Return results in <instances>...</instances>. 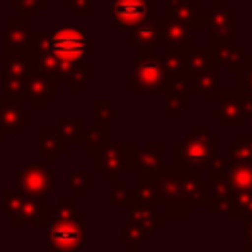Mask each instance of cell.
Returning <instances> with one entry per match:
<instances>
[{
    "label": "cell",
    "mask_w": 252,
    "mask_h": 252,
    "mask_svg": "<svg viewBox=\"0 0 252 252\" xmlns=\"http://www.w3.org/2000/svg\"><path fill=\"white\" fill-rule=\"evenodd\" d=\"M122 158H124V171L138 173V146H122Z\"/></svg>",
    "instance_id": "836d02e7"
},
{
    "label": "cell",
    "mask_w": 252,
    "mask_h": 252,
    "mask_svg": "<svg viewBox=\"0 0 252 252\" xmlns=\"http://www.w3.org/2000/svg\"><path fill=\"white\" fill-rule=\"evenodd\" d=\"M55 130L59 132V136L65 140V144H83L85 140V120L81 116H61L55 122Z\"/></svg>",
    "instance_id": "603a6c76"
},
{
    "label": "cell",
    "mask_w": 252,
    "mask_h": 252,
    "mask_svg": "<svg viewBox=\"0 0 252 252\" xmlns=\"http://www.w3.org/2000/svg\"><path fill=\"white\" fill-rule=\"evenodd\" d=\"M163 112L169 118L181 116L191 106V83L189 79H173L163 89Z\"/></svg>",
    "instance_id": "5bb4252c"
},
{
    "label": "cell",
    "mask_w": 252,
    "mask_h": 252,
    "mask_svg": "<svg viewBox=\"0 0 252 252\" xmlns=\"http://www.w3.org/2000/svg\"><path fill=\"white\" fill-rule=\"evenodd\" d=\"M152 183L158 211L165 215H191L193 207H209L207 181L199 173L163 163L159 169L146 171Z\"/></svg>",
    "instance_id": "7a4b0ae2"
},
{
    "label": "cell",
    "mask_w": 252,
    "mask_h": 252,
    "mask_svg": "<svg viewBox=\"0 0 252 252\" xmlns=\"http://www.w3.org/2000/svg\"><path fill=\"white\" fill-rule=\"evenodd\" d=\"M219 59H217V51L215 47H205V45H197V47H189L185 51V71L191 79V75L195 73H205V71H213L217 69Z\"/></svg>",
    "instance_id": "d6986e66"
},
{
    "label": "cell",
    "mask_w": 252,
    "mask_h": 252,
    "mask_svg": "<svg viewBox=\"0 0 252 252\" xmlns=\"http://www.w3.org/2000/svg\"><path fill=\"white\" fill-rule=\"evenodd\" d=\"M12 2V8L16 12H20L22 18H35L39 12L47 10V0H10Z\"/></svg>",
    "instance_id": "4dcf8cb0"
},
{
    "label": "cell",
    "mask_w": 252,
    "mask_h": 252,
    "mask_svg": "<svg viewBox=\"0 0 252 252\" xmlns=\"http://www.w3.org/2000/svg\"><path fill=\"white\" fill-rule=\"evenodd\" d=\"M217 142L219 136L213 132H207L199 126H195L183 142H179L173 148V165L195 171V173H207L211 167V161L217 152Z\"/></svg>",
    "instance_id": "277c9868"
},
{
    "label": "cell",
    "mask_w": 252,
    "mask_h": 252,
    "mask_svg": "<svg viewBox=\"0 0 252 252\" xmlns=\"http://www.w3.org/2000/svg\"><path fill=\"white\" fill-rule=\"evenodd\" d=\"M37 138H39V152L43 156H47L49 163H55L59 159V156L67 150L65 140L59 136V132L55 128H41Z\"/></svg>",
    "instance_id": "44dd1931"
},
{
    "label": "cell",
    "mask_w": 252,
    "mask_h": 252,
    "mask_svg": "<svg viewBox=\"0 0 252 252\" xmlns=\"http://www.w3.org/2000/svg\"><path fill=\"white\" fill-rule=\"evenodd\" d=\"M215 51H217L219 63L226 65V69H228L230 73H238V71H240L242 61H244V57H246L244 47L236 45V41H230V43H220V45H217Z\"/></svg>",
    "instance_id": "cb8c5ba5"
},
{
    "label": "cell",
    "mask_w": 252,
    "mask_h": 252,
    "mask_svg": "<svg viewBox=\"0 0 252 252\" xmlns=\"http://www.w3.org/2000/svg\"><path fill=\"white\" fill-rule=\"evenodd\" d=\"M217 106L211 108V116L220 124V126H244L246 122V110L242 102V93H220L217 94Z\"/></svg>",
    "instance_id": "30bf717a"
},
{
    "label": "cell",
    "mask_w": 252,
    "mask_h": 252,
    "mask_svg": "<svg viewBox=\"0 0 252 252\" xmlns=\"http://www.w3.org/2000/svg\"><path fill=\"white\" fill-rule=\"evenodd\" d=\"M230 161H252V138L236 136L234 144L228 150Z\"/></svg>",
    "instance_id": "f546056e"
},
{
    "label": "cell",
    "mask_w": 252,
    "mask_h": 252,
    "mask_svg": "<svg viewBox=\"0 0 252 252\" xmlns=\"http://www.w3.org/2000/svg\"><path fill=\"white\" fill-rule=\"evenodd\" d=\"M67 185L75 189V199H79L85 195V191L93 189V173L91 171H69Z\"/></svg>",
    "instance_id": "83f0119b"
},
{
    "label": "cell",
    "mask_w": 252,
    "mask_h": 252,
    "mask_svg": "<svg viewBox=\"0 0 252 252\" xmlns=\"http://www.w3.org/2000/svg\"><path fill=\"white\" fill-rule=\"evenodd\" d=\"M134 199V189L126 179H112V189H110V205L112 207H130Z\"/></svg>",
    "instance_id": "4316f807"
},
{
    "label": "cell",
    "mask_w": 252,
    "mask_h": 252,
    "mask_svg": "<svg viewBox=\"0 0 252 252\" xmlns=\"http://www.w3.org/2000/svg\"><path fill=\"white\" fill-rule=\"evenodd\" d=\"M169 81H173L161 57L156 55V49L138 51V59L132 65L130 75V91H158L163 89Z\"/></svg>",
    "instance_id": "8992f818"
},
{
    "label": "cell",
    "mask_w": 252,
    "mask_h": 252,
    "mask_svg": "<svg viewBox=\"0 0 252 252\" xmlns=\"http://www.w3.org/2000/svg\"><path fill=\"white\" fill-rule=\"evenodd\" d=\"M32 69L30 51H4V98L24 100V87Z\"/></svg>",
    "instance_id": "52a82bcc"
},
{
    "label": "cell",
    "mask_w": 252,
    "mask_h": 252,
    "mask_svg": "<svg viewBox=\"0 0 252 252\" xmlns=\"http://www.w3.org/2000/svg\"><path fill=\"white\" fill-rule=\"evenodd\" d=\"M2 138H4V136H0V146H2ZM0 161H2V152H0Z\"/></svg>",
    "instance_id": "8d00e7d4"
},
{
    "label": "cell",
    "mask_w": 252,
    "mask_h": 252,
    "mask_svg": "<svg viewBox=\"0 0 252 252\" xmlns=\"http://www.w3.org/2000/svg\"><path fill=\"white\" fill-rule=\"evenodd\" d=\"M209 33H211V43L213 47L220 43H230L236 37V14L232 10L224 8H213L209 12V22H207Z\"/></svg>",
    "instance_id": "7c38bea8"
},
{
    "label": "cell",
    "mask_w": 252,
    "mask_h": 252,
    "mask_svg": "<svg viewBox=\"0 0 252 252\" xmlns=\"http://www.w3.org/2000/svg\"><path fill=\"white\" fill-rule=\"evenodd\" d=\"M93 108H94V122H106L110 124V120H114L116 116H120V108H114L112 102L108 98H96L93 102Z\"/></svg>",
    "instance_id": "1f68e13d"
},
{
    "label": "cell",
    "mask_w": 252,
    "mask_h": 252,
    "mask_svg": "<svg viewBox=\"0 0 252 252\" xmlns=\"http://www.w3.org/2000/svg\"><path fill=\"white\" fill-rule=\"evenodd\" d=\"M85 152L94 154L106 144H110V126L106 122H93L89 130H85Z\"/></svg>",
    "instance_id": "d4e9b609"
},
{
    "label": "cell",
    "mask_w": 252,
    "mask_h": 252,
    "mask_svg": "<svg viewBox=\"0 0 252 252\" xmlns=\"http://www.w3.org/2000/svg\"><path fill=\"white\" fill-rule=\"evenodd\" d=\"M30 53L33 69L63 81L67 91H83L93 81V65L85 63L93 55V39L79 28H32Z\"/></svg>",
    "instance_id": "6da1fadb"
},
{
    "label": "cell",
    "mask_w": 252,
    "mask_h": 252,
    "mask_svg": "<svg viewBox=\"0 0 252 252\" xmlns=\"http://www.w3.org/2000/svg\"><path fill=\"white\" fill-rule=\"evenodd\" d=\"M30 124V108L22 98H0V130L8 136H18Z\"/></svg>",
    "instance_id": "4fadbf2b"
},
{
    "label": "cell",
    "mask_w": 252,
    "mask_h": 252,
    "mask_svg": "<svg viewBox=\"0 0 252 252\" xmlns=\"http://www.w3.org/2000/svg\"><path fill=\"white\" fill-rule=\"evenodd\" d=\"M93 156H94V171H98L102 175V179L112 181L114 177H118V173L124 171L122 146L106 144L104 148H100Z\"/></svg>",
    "instance_id": "e0dca14e"
},
{
    "label": "cell",
    "mask_w": 252,
    "mask_h": 252,
    "mask_svg": "<svg viewBox=\"0 0 252 252\" xmlns=\"http://www.w3.org/2000/svg\"><path fill=\"white\" fill-rule=\"evenodd\" d=\"M130 45L136 47V51H150L156 47H161V26L159 18H150L136 28H132Z\"/></svg>",
    "instance_id": "ac0fdd59"
},
{
    "label": "cell",
    "mask_w": 252,
    "mask_h": 252,
    "mask_svg": "<svg viewBox=\"0 0 252 252\" xmlns=\"http://www.w3.org/2000/svg\"><path fill=\"white\" fill-rule=\"evenodd\" d=\"M232 191H252V161H230L224 173H219Z\"/></svg>",
    "instance_id": "ffe728a7"
},
{
    "label": "cell",
    "mask_w": 252,
    "mask_h": 252,
    "mask_svg": "<svg viewBox=\"0 0 252 252\" xmlns=\"http://www.w3.org/2000/svg\"><path fill=\"white\" fill-rule=\"evenodd\" d=\"M191 89L197 91L199 98L203 100H215L219 94V73L217 69L205 71V73H195L191 75Z\"/></svg>",
    "instance_id": "7402d4cb"
},
{
    "label": "cell",
    "mask_w": 252,
    "mask_h": 252,
    "mask_svg": "<svg viewBox=\"0 0 252 252\" xmlns=\"http://www.w3.org/2000/svg\"><path fill=\"white\" fill-rule=\"evenodd\" d=\"M161 26V47L165 49H177V51H187L191 47V28L173 16L159 18Z\"/></svg>",
    "instance_id": "9a60e30c"
},
{
    "label": "cell",
    "mask_w": 252,
    "mask_h": 252,
    "mask_svg": "<svg viewBox=\"0 0 252 252\" xmlns=\"http://www.w3.org/2000/svg\"><path fill=\"white\" fill-rule=\"evenodd\" d=\"M65 6H67L69 12L75 14V18H79V20H93L91 0H67Z\"/></svg>",
    "instance_id": "d6a6232c"
},
{
    "label": "cell",
    "mask_w": 252,
    "mask_h": 252,
    "mask_svg": "<svg viewBox=\"0 0 252 252\" xmlns=\"http://www.w3.org/2000/svg\"><path fill=\"white\" fill-rule=\"evenodd\" d=\"M24 98L30 102L32 108H45L51 100L57 98V81L49 79L37 69H32L26 79Z\"/></svg>",
    "instance_id": "8fae6325"
},
{
    "label": "cell",
    "mask_w": 252,
    "mask_h": 252,
    "mask_svg": "<svg viewBox=\"0 0 252 252\" xmlns=\"http://www.w3.org/2000/svg\"><path fill=\"white\" fill-rule=\"evenodd\" d=\"M244 236H246V250L252 252V213L246 215V230H244Z\"/></svg>",
    "instance_id": "e575fe53"
},
{
    "label": "cell",
    "mask_w": 252,
    "mask_h": 252,
    "mask_svg": "<svg viewBox=\"0 0 252 252\" xmlns=\"http://www.w3.org/2000/svg\"><path fill=\"white\" fill-rule=\"evenodd\" d=\"M14 189L20 193L45 197L53 189V173L45 163H26L22 169L14 171Z\"/></svg>",
    "instance_id": "ba28073f"
},
{
    "label": "cell",
    "mask_w": 252,
    "mask_h": 252,
    "mask_svg": "<svg viewBox=\"0 0 252 252\" xmlns=\"http://www.w3.org/2000/svg\"><path fill=\"white\" fill-rule=\"evenodd\" d=\"M112 26L136 28L138 24L156 18V4L152 0H112L110 2Z\"/></svg>",
    "instance_id": "9c48e42d"
},
{
    "label": "cell",
    "mask_w": 252,
    "mask_h": 252,
    "mask_svg": "<svg viewBox=\"0 0 252 252\" xmlns=\"http://www.w3.org/2000/svg\"><path fill=\"white\" fill-rule=\"evenodd\" d=\"M4 217H8L14 224H47L51 217V207L45 197H35L28 193H20L16 189L4 191Z\"/></svg>",
    "instance_id": "5b68a950"
},
{
    "label": "cell",
    "mask_w": 252,
    "mask_h": 252,
    "mask_svg": "<svg viewBox=\"0 0 252 252\" xmlns=\"http://www.w3.org/2000/svg\"><path fill=\"white\" fill-rule=\"evenodd\" d=\"M47 244L57 252H73L83 246V209L77 199H57L47 220Z\"/></svg>",
    "instance_id": "3957f363"
},
{
    "label": "cell",
    "mask_w": 252,
    "mask_h": 252,
    "mask_svg": "<svg viewBox=\"0 0 252 252\" xmlns=\"http://www.w3.org/2000/svg\"><path fill=\"white\" fill-rule=\"evenodd\" d=\"M228 2H232V0H209L211 10L213 8H224V6H228Z\"/></svg>",
    "instance_id": "d590c367"
},
{
    "label": "cell",
    "mask_w": 252,
    "mask_h": 252,
    "mask_svg": "<svg viewBox=\"0 0 252 252\" xmlns=\"http://www.w3.org/2000/svg\"><path fill=\"white\" fill-rule=\"evenodd\" d=\"M32 28L28 18L4 20V51H30Z\"/></svg>",
    "instance_id": "2e32d148"
},
{
    "label": "cell",
    "mask_w": 252,
    "mask_h": 252,
    "mask_svg": "<svg viewBox=\"0 0 252 252\" xmlns=\"http://www.w3.org/2000/svg\"><path fill=\"white\" fill-rule=\"evenodd\" d=\"M0 136H4V134H2V130H0Z\"/></svg>",
    "instance_id": "74e56055"
},
{
    "label": "cell",
    "mask_w": 252,
    "mask_h": 252,
    "mask_svg": "<svg viewBox=\"0 0 252 252\" xmlns=\"http://www.w3.org/2000/svg\"><path fill=\"white\" fill-rule=\"evenodd\" d=\"M163 146H146V148H138V171H154L159 169L165 161H163Z\"/></svg>",
    "instance_id": "484cf974"
},
{
    "label": "cell",
    "mask_w": 252,
    "mask_h": 252,
    "mask_svg": "<svg viewBox=\"0 0 252 252\" xmlns=\"http://www.w3.org/2000/svg\"><path fill=\"white\" fill-rule=\"evenodd\" d=\"M146 236H148V234H146V230H144L142 226H138L136 222H132V220L120 228V242H122V244H126L130 250H136V248H138V244H140Z\"/></svg>",
    "instance_id": "f1b7e54d"
}]
</instances>
